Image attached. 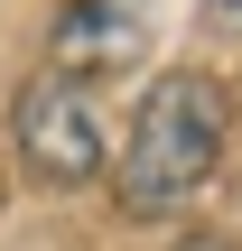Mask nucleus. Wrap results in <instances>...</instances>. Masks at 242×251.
<instances>
[{
	"instance_id": "nucleus-1",
	"label": "nucleus",
	"mask_w": 242,
	"mask_h": 251,
	"mask_svg": "<svg viewBox=\"0 0 242 251\" xmlns=\"http://www.w3.org/2000/svg\"><path fill=\"white\" fill-rule=\"evenodd\" d=\"M224 140H233V102H224V84L196 75V65L159 75L149 102L131 112V140H121V177H112L121 214H131V224H168V214H187V205L215 186Z\"/></svg>"
},
{
	"instance_id": "nucleus-2",
	"label": "nucleus",
	"mask_w": 242,
	"mask_h": 251,
	"mask_svg": "<svg viewBox=\"0 0 242 251\" xmlns=\"http://www.w3.org/2000/svg\"><path fill=\"white\" fill-rule=\"evenodd\" d=\"M9 140H19V168L37 186H93L103 177V112H93V84L75 75H37L9 93Z\"/></svg>"
},
{
	"instance_id": "nucleus-3",
	"label": "nucleus",
	"mask_w": 242,
	"mask_h": 251,
	"mask_svg": "<svg viewBox=\"0 0 242 251\" xmlns=\"http://www.w3.org/2000/svg\"><path fill=\"white\" fill-rule=\"evenodd\" d=\"M140 47H149V0H75L56 19V75H75V84L121 75Z\"/></svg>"
},
{
	"instance_id": "nucleus-4",
	"label": "nucleus",
	"mask_w": 242,
	"mask_h": 251,
	"mask_svg": "<svg viewBox=\"0 0 242 251\" xmlns=\"http://www.w3.org/2000/svg\"><path fill=\"white\" fill-rule=\"evenodd\" d=\"M177 251H242V242H224V233H187Z\"/></svg>"
},
{
	"instance_id": "nucleus-5",
	"label": "nucleus",
	"mask_w": 242,
	"mask_h": 251,
	"mask_svg": "<svg viewBox=\"0 0 242 251\" xmlns=\"http://www.w3.org/2000/svg\"><path fill=\"white\" fill-rule=\"evenodd\" d=\"M215 9H233V19H242V0H215Z\"/></svg>"
}]
</instances>
